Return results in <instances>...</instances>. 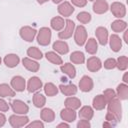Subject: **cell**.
I'll list each match as a JSON object with an SVG mask.
<instances>
[{
    "label": "cell",
    "instance_id": "1",
    "mask_svg": "<svg viewBox=\"0 0 128 128\" xmlns=\"http://www.w3.org/2000/svg\"><path fill=\"white\" fill-rule=\"evenodd\" d=\"M108 103V112L113 114L117 121H121V118H122V106H121V103H120V100L115 97L113 98L112 100H110Z\"/></svg>",
    "mask_w": 128,
    "mask_h": 128
},
{
    "label": "cell",
    "instance_id": "2",
    "mask_svg": "<svg viewBox=\"0 0 128 128\" xmlns=\"http://www.w3.org/2000/svg\"><path fill=\"white\" fill-rule=\"evenodd\" d=\"M51 36H52V33L50 28L42 27L37 33V42L42 46H47L51 41Z\"/></svg>",
    "mask_w": 128,
    "mask_h": 128
},
{
    "label": "cell",
    "instance_id": "3",
    "mask_svg": "<svg viewBox=\"0 0 128 128\" xmlns=\"http://www.w3.org/2000/svg\"><path fill=\"white\" fill-rule=\"evenodd\" d=\"M74 40L78 46H83L87 40V31L83 25H79L74 30Z\"/></svg>",
    "mask_w": 128,
    "mask_h": 128
},
{
    "label": "cell",
    "instance_id": "4",
    "mask_svg": "<svg viewBox=\"0 0 128 128\" xmlns=\"http://www.w3.org/2000/svg\"><path fill=\"white\" fill-rule=\"evenodd\" d=\"M74 30H75V23L72 20L67 19L65 20V28L58 33V37L62 40L68 39L72 36V34L74 33Z\"/></svg>",
    "mask_w": 128,
    "mask_h": 128
},
{
    "label": "cell",
    "instance_id": "5",
    "mask_svg": "<svg viewBox=\"0 0 128 128\" xmlns=\"http://www.w3.org/2000/svg\"><path fill=\"white\" fill-rule=\"evenodd\" d=\"M28 121H29V118L27 116L20 115V114H14L9 117V123L13 128L23 127V126L27 125Z\"/></svg>",
    "mask_w": 128,
    "mask_h": 128
},
{
    "label": "cell",
    "instance_id": "6",
    "mask_svg": "<svg viewBox=\"0 0 128 128\" xmlns=\"http://www.w3.org/2000/svg\"><path fill=\"white\" fill-rule=\"evenodd\" d=\"M36 33H37L36 29L30 26H23L19 31L20 37L27 42H32L34 40V37L36 36Z\"/></svg>",
    "mask_w": 128,
    "mask_h": 128
},
{
    "label": "cell",
    "instance_id": "7",
    "mask_svg": "<svg viewBox=\"0 0 128 128\" xmlns=\"http://www.w3.org/2000/svg\"><path fill=\"white\" fill-rule=\"evenodd\" d=\"M110 10L112 12V14L116 17V18H123L126 15V7L123 3L121 2H113L111 4Z\"/></svg>",
    "mask_w": 128,
    "mask_h": 128
},
{
    "label": "cell",
    "instance_id": "8",
    "mask_svg": "<svg viewBox=\"0 0 128 128\" xmlns=\"http://www.w3.org/2000/svg\"><path fill=\"white\" fill-rule=\"evenodd\" d=\"M11 107L13 109V111L15 112V114H20V115H25L28 113L29 111V107L28 105L21 101V100H14L11 103Z\"/></svg>",
    "mask_w": 128,
    "mask_h": 128
},
{
    "label": "cell",
    "instance_id": "9",
    "mask_svg": "<svg viewBox=\"0 0 128 128\" xmlns=\"http://www.w3.org/2000/svg\"><path fill=\"white\" fill-rule=\"evenodd\" d=\"M11 87L16 92H22L26 88L25 79L22 76H14L11 79Z\"/></svg>",
    "mask_w": 128,
    "mask_h": 128
},
{
    "label": "cell",
    "instance_id": "10",
    "mask_svg": "<svg viewBox=\"0 0 128 128\" xmlns=\"http://www.w3.org/2000/svg\"><path fill=\"white\" fill-rule=\"evenodd\" d=\"M95 35L97 37V40L99 42L100 45L102 46H105L108 42V31L105 27H98L96 30H95Z\"/></svg>",
    "mask_w": 128,
    "mask_h": 128
},
{
    "label": "cell",
    "instance_id": "11",
    "mask_svg": "<svg viewBox=\"0 0 128 128\" xmlns=\"http://www.w3.org/2000/svg\"><path fill=\"white\" fill-rule=\"evenodd\" d=\"M41 87H42V81H41V79L39 77L33 76V77H31L28 80V83H27V90H28V92H30V93L36 92Z\"/></svg>",
    "mask_w": 128,
    "mask_h": 128
},
{
    "label": "cell",
    "instance_id": "12",
    "mask_svg": "<svg viewBox=\"0 0 128 128\" xmlns=\"http://www.w3.org/2000/svg\"><path fill=\"white\" fill-rule=\"evenodd\" d=\"M102 67V62L98 57L92 56L87 60V69L90 72H97L101 69Z\"/></svg>",
    "mask_w": 128,
    "mask_h": 128
},
{
    "label": "cell",
    "instance_id": "13",
    "mask_svg": "<svg viewBox=\"0 0 128 128\" xmlns=\"http://www.w3.org/2000/svg\"><path fill=\"white\" fill-rule=\"evenodd\" d=\"M75 8L67 1L62 2L59 6H58V13L64 17H69L73 12H74Z\"/></svg>",
    "mask_w": 128,
    "mask_h": 128
},
{
    "label": "cell",
    "instance_id": "14",
    "mask_svg": "<svg viewBox=\"0 0 128 128\" xmlns=\"http://www.w3.org/2000/svg\"><path fill=\"white\" fill-rule=\"evenodd\" d=\"M93 80L89 76H83L79 81V88L82 92H89L93 89Z\"/></svg>",
    "mask_w": 128,
    "mask_h": 128
},
{
    "label": "cell",
    "instance_id": "15",
    "mask_svg": "<svg viewBox=\"0 0 128 128\" xmlns=\"http://www.w3.org/2000/svg\"><path fill=\"white\" fill-rule=\"evenodd\" d=\"M109 9L108 3L106 0H96L93 4V11L96 14H103L106 13Z\"/></svg>",
    "mask_w": 128,
    "mask_h": 128
},
{
    "label": "cell",
    "instance_id": "16",
    "mask_svg": "<svg viewBox=\"0 0 128 128\" xmlns=\"http://www.w3.org/2000/svg\"><path fill=\"white\" fill-rule=\"evenodd\" d=\"M3 61H4V64L8 68H14V67H16L19 64L20 58L16 54H8V55H6L4 57Z\"/></svg>",
    "mask_w": 128,
    "mask_h": 128
},
{
    "label": "cell",
    "instance_id": "17",
    "mask_svg": "<svg viewBox=\"0 0 128 128\" xmlns=\"http://www.w3.org/2000/svg\"><path fill=\"white\" fill-rule=\"evenodd\" d=\"M60 117L62 120L66 121V122H73L76 119V112L73 109L70 108H65L62 109L60 112Z\"/></svg>",
    "mask_w": 128,
    "mask_h": 128
},
{
    "label": "cell",
    "instance_id": "18",
    "mask_svg": "<svg viewBox=\"0 0 128 128\" xmlns=\"http://www.w3.org/2000/svg\"><path fill=\"white\" fill-rule=\"evenodd\" d=\"M52 48L56 51V53H59V54H67L68 51H69V46L68 44L65 42V41H61V40H58V41H55L53 43V46Z\"/></svg>",
    "mask_w": 128,
    "mask_h": 128
},
{
    "label": "cell",
    "instance_id": "19",
    "mask_svg": "<svg viewBox=\"0 0 128 128\" xmlns=\"http://www.w3.org/2000/svg\"><path fill=\"white\" fill-rule=\"evenodd\" d=\"M59 89L65 96H73L77 93V87L74 84H61L59 85Z\"/></svg>",
    "mask_w": 128,
    "mask_h": 128
},
{
    "label": "cell",
    "instance_id": "20",
    "mask_svg": "<svg viewBox=\"0 0 128 128\" xmlns=\"http://www.w3.org/2000/svg\"><path fill=\"white\" fill-rule=\"evenodd\" d=\"M109 43H110V48L112 51H114V52L120 51V49L122 47V41L117 34H112L110 36Z\"/></svg>",
    "mask_w": 128,
    "mask_h": 128
},
{
    "label": "cell",
    "instance_id": "21",
    "mask_svg": "<svg viewBox=\"0 0 128 128\" xmlns=\"http://www.w3.org/2000/svg\"><path fill=\"white\" fill-rule=\"evenodd\" d=\"M22 63H23V66L30 72H37L39 70V64L33 59L25 57L22 59Z\"/></svg>",
    "mask_w": 128,
    "mask_h": 128
},
{
    "label": "cell",
    "instance_id": "22",
    "mask_svg": "<svg viewBox=\"0 0 128 128\" xmlns=\"http://www.w3.org/2000/svg\"><path fill=\"white\" fill-rule=\"evenodd\" d=\"M106 104H107V102H106L104 96L101 94H99L93 98L92 105H93V108L96 110H103L106 107Z\"/></svg>",
    "mask_w": 128,
    "mask_h": 128
},
{
    "label": "cell",
    "instance_id": "23",
    "mask_svg": "<svg viewBox=\"0 0 128 128\" xmlns=\"http://www.w3.org/2000/svg\"><path fill=\"white\" fill-rule=\"evenodd\" d=\"M60 70L62 73L66 74L69 78H74L76 76V69L73 64L71 63H65L60 66Z\"/></svg>",
    "mask_w": 128,
    "mask_h": 128
},
{
    "label": "cell",
    "instance_id": "24",
    "mask_svg": "<svg viewBox=\"0 0 128 128\" xmlns=\"http://www.w3.org/2000/svg\"><path fill=\"white\" fill-rule=\"evenodd\" d=\"M116 96L119 100H126L128 98V86L126 83H121L117 86Z\"/></svg>",
    "mask_w": 128,
    "mask_h": 128
},
{
    "label": "cell",
    "instance_id": "25",
    "mask_svg": "<svg viewBox=\"0 0 128 128\" xmlns=\"http://www.w3.org/2000/svg\"><path fill=\"white\" fill-rule=\"evenodd\" d=\"M50 25H51L52 29H54L56 31H61L65 26V20L60 16H56L51 19Z\"/></svg>",
    "mask_w": 128,
    "mask_h": 128
},
{
    "label": "cell",
    "instance_id": "26",
    "mask_svg": "<svg viewBox=\"0 0 128 128\" xmlns=\"http://www.w3.org/2000/svg\"><path fill=\"white\" fill-rule=\"evenodd\" d=\"M78 115L81 119H85V120H91L93 115H94V111L92 109V107L90 106H83L80 111L78 112Z\"/></svg>",
    "mask_w": 128,
    "mask_h": 128
},
{
    "label": "cell",
    "instance_id": "27",
    "mask_svg": "<svg viewBox=\"0 0 128 128\" xmlns=\"http://www.w3.org/2000/svg\"><path fill=\"white\" fill-rule=\"evenodd\" d=\"M65 106L67 108H70V109H78L80 106H81V101L80 99H78L77 97H73V96H68L64 102Z\"/></svg>",
    "mask_w": 128,
    "mask_h": 128
},
{
    "label": "cell",
    "instance_id": "28",
    "mask_svg": "<svg viewBox=\"0 0 128 128\" xmlns=\"http://www.w3.org/2000/svg\"><path fill=\"white\" fill-rule=\"evenodd\" d=\"M85 50L89 53V54H95L98 50V44L96 39L94 38H89L88 40H86L85 42Z\"/></svg>",
    "mask_w": 128,
    "mask_h": 128
},
{
    "label": "cell",
    "instance_id": "29",
    "mask_svg": "<svg viewBox=\"0 0 128 128\" xmlns=\"http://www.w3.org/2000/svg\"><path fill=\"white\" fill-rule=\"evenodd\" d=\"M40 116H41V119H42L43 121L48 122V123L52 122V121L55 119V113H54V111H53L52 109H50V108H44V109H42Z\"/></svg>",
    "mask_w": 128,
    "mask_h": 128
},
{
    "label": "cell",
    "instance_id": "30",
    "mask_svg": "<svg viewBox=\"0 0 128 128\" xmlns=\"http://www.w3.org/2000/svg\"><path fill=\"white\" fill-rule=\"evenodd\" d=\"M15 96V91L8 84H0V97H13Z\"/></svg>",
    "mask_w": 128,
    "mask_h": 128
},
{
    "label": "cell",
    "instance_id": "31",
    "mask_svg": "<svg viewBox=\"0 0 128 128\" xmlns=\"http://www.w3.org/2000/svg\"><path fill=\"white\" fill-rule=\"evenodd\" d=\"M45 56H46V59H47L49 62H51V63H53V64H55V65H62V64H63L62 58H61L56 52L49 51V52H47V53L45 54Z\"/></svg>",
    "mask_w": 128,
    "mask_h": 128
},
{
    "label": "cell",
    "instance_id": "32",
    "mask_svg": "<svg viewBox=\"0 0 128 128\" xmlns=\"http://www.w3.org/2000/svg\"><path fill=\"white\" fill-rule=\"evenodd\" d=\"M126 28H127V23L123 20H120V19L113 21L111 24V29L116 33L122 32V31L126 30Z\"/></svg>",
    "mask_w": 128,
    "mask_h": 128
},
{
    "label": "cell",
    "instance_id": "33",
    "mask_svg": "<svg viewBox=\"0 0 128 128\" xmlns=\"http://www.w3.org/2000/svg\"><path fill=\"white\" fill-rule=\"evenodd\" d=\"M45 103H46V98H45V96L43 94L37 92V93H35L33 95V104H34L35 107L41 108V107H43L45 105Z\"/></svg>",
    "mask_w": 128,
    "mask_h": 128
},
{
    "label": "cell",
    "instance_id": "34",
    "mask_svg": "<svg viewBox=\"0 0 128 128\" xmlns=\"http://www.w3.org/2000/svg\"><path fill=\"white\" fill-rule=\"evenodd\" d=\"M70 60L74 64H82L85 61V56L81 51H74L70 55Z\"/></svg>",
    "mask_w": 128,
    "mask_h": 128
},
{
    "label": "cell",
    "instance_id": "35",
    "mask_svg": "<svg viewBox=\"0 0 128 128\" xmlns=\"http://www.w3.org/2000/svg\"><path fill=\"white\" fill-rule=\"evenodd\" d=\"M43 89H44L45 94L47 96H49V97H53V96L57 95V93H58V88L53 83H51V82L46 83L44 85V88Z\"/></svg>",
    "mask_w": 128,
    "mask_h": 128
},
{
    "label": "cell",
    "instance_id": "36",
    "mask_svg": "<svg viewBox=\"0 0 128 128\" xmlns=\"http://www.w3.org/2000/svg\"><path fill=\"white\" fill-rule=\"evenodd\" d=\"M27 55L31 59H35V60H40L43 57L42 52L37 47H29L27 50Z\"/></svg>",
    "mask_w": 128,
    "mask_h": 128
},
{
    "label": "cell",
    "instance_id": "37",
    "mask_svg": "<svg viewBox=\"0 0 128 128\" xmlns=\"http://www.w3.org/2000/svg\"><path fill=\"white\" fill-rule=\"evenodd\" d=\"M116 67L121 71H125L128 68V58L126 56L118 57V59L116 60Z\"/></svg>",
    "mask_w": 128,
    "mask_h": 128
},
{
    "label": "cell",
    "instance_id": "38",
    "mask_svg": "<svg viewBox=\"0 0 128 128\" xmlns=\"http://www.w3.org/2000/svg\"><path fill=\"white\" fill-rule=\"evenodd\" d=\"M76 17H77V20L82 24H87L91 21V15H90V13H88L86 11H82V12L78 13Z\"/></svg>",
    "mask_w": 128,
    "mask_h": 128
},
{
    "label": "cell",
    "instance_id": "39",
    "mask_svg": "<svg viewBox=\"0 0 128 128\" xmlns=\"http://www.w3.org/2000/svg\"><path fill=\"white\" fill-rule=\"evenodd\" d=\"M103 96H104L106 102H109V101L112 100L113 98L117 97V96H116V92H115L114 90H112V89H106V90H104Z\"/></svg>",
    "mask_w": 128,
    "mask_h": 128
},
{
    "label": "cell",
    "instance_id": "40",
    "mask_svg": "<svg viewBox=\"0 0 128 128\" xmlns=\"http://www.w3.org/2000/svg\"><path fill=\"white\" fill-rule=\"evenodd\" d=\"M103 65H104L105 69H108V70L114 69V68H116V60L114 58H108L107 60H105Z\"/></svg>",
    "mask_w": 128,
    "mask_h": 128
},
{
    "label": "cell",
    "instance_id": "41",
    "mask_svg": "<svg viewBox=\"0 0 128 128\" xmlns=\"http://www.w3.org/2000/svg\"><path fill=\"white\" fill-rule=\"evenodd\" d=\"M105 120H106V121H108V122H110L113 126H115V125H116V123L118 122V121H117V119H116V117H115L113 114L109 113V112H107V113H106Z\"/></svg>",
    "mask_w": 128,
    "mask_h": 128
},
{
    "label": "cell",
    "instance_id": "42",
    "mask_svg": "<svg viewBox=\"0 0 128 128\" xmlns=\"http://www.w3.org/2000/svg\"><path fill=\"white\" fill-rule=\"evenodd\" d=\"M27 128H44V124L40 121V120H36V121H33L32 123L26 125Z\"/></svg>",
    "mask_w": 128,
    "mask_h": 128
},
{
    "label": "cell",
    "instance_id": "43",
    "mask_svg": "<svg viewBox=\"0 0 128 128\" xmlns=\"http://www.w3.org/2000/svg\"><path fill=\"white\" fill-rule=\"evenodd\" d=\"M89 127H90V123L88 120L85 119H81L77 124V128H89Z\"/></svg>",
    "mask_w": 128,
    "mask_h": 128
},
{
    "label": "cell",
    "instance_id": "44",
    "mask_svg": "<svg viewBox=\"0 0 128 128\" xmlns=\"http://www.w3.org/2000/svg\"><path fill=\"white\" fill-rule=\"evenodd\" d=\"M9 110V105L3 99H0V112H6Z\"/></svg>",
    "mask_w": 128,
    "mask_h": 128
},
{
    "label": "cell",
    "instance_id": "45",
    "mask_svg": "<svg viewBox=\"0 0 128 128\" xmlns=\"http://www.w3.org/2000/svg\"><path fill=\"white\" fill-rule=\"evenodd\" d=\"M71 2L77 7H84L87 4V0H71Z\"/></svg>",
    "mask_w": 128,
    "mask_h": 128
},
{
    "label": "cell",
    "instance_id": "46",
    "mask_svg": "<svg viewBox=\"0 0 128 128\" xmlns=\"http://www.w3.org/2000/svg\"><path fill=\"white\" fill-rule=\"evenodd\" d=\"M5 122H6V117H5V115L0 112V127L4 126Z\"/></svg>",
    "mask_w": 128,
    "mask_h": 128
},
{
    "label": "cell",
    "instance_id": "47",
    "mask_svg": "<svg viewBox=\"0 0 128 128\" xmlns=\"http://www.w3.org/2000/svg\"><path fill=\"white\" fill-rule=\"evenodd\" d=\"M123 82L124 83H128V72H125L123 75Z\"/></svg>",
    "mask_w": 128,
    "mask_h": 128
},
{
    "label": "cell",
    "instance_id": "48",
    "mask_svg": "<svg viewBox=\"0 0 128 128\" xmlns=\"http://www.w3.org/2000/svg\"><path fill=\"white\" fill-rule=\"evenodd\" d=\"M127 34H128V30H124V35H123V38H124V41L126 43H128V39H127Z\"/></svg>",
    "mask_w": 128,
    "mask_h": 128
},
{
    "label": "cell",
    "instance_id": "49",
    "mask_svg": "<svg viewBox=\"0 0 128 128\" xmlns=\"http://www.w3.org/2000/svg\"><path fill=\"white\" fill-rule=\"evenodd\" d=\"M57 127H58V128H60V127H66V128H69V124H67V123H60V124H58Z\"/></svg>",
    "mask_w": 128,
    "mask_h": 128
},
{
    "label": "cell",
    "instance_id": "50",
    "mask_svg": "<svg viewBox=\"0 0 128 128\" xmlns=\"http://www.w3.org/2000/svg\"><path fill=\"white\" fill-rule=\"evenodd\" d=\"M113 125L110 123V122H108V121H105L104 123H103V127H112Z\"/></svg>",
    "mask_w": 128,
    "mask_h": 128
},
{
    "label": "cell",
    "instance_id": "51",
    "mask_svg": "<svg viewBox=\"0 0 128 128\" xmlns=\"http://www.w3.org/2000/svg\"><path fill=\"white\" fill-rule=\"evenodd\" d=\"M48 0H37V2L39 3V4H44L45 2H47Z\"/></svg>",
    "mask_w": 128,
    "mask_h": 128
},
{
    "label": "cell",
    "instance_id": "52",
    "mask_svg": "<svg viewBox=\"0 0 128 128\" xmlns=\"http://www.w3.org/2000/svg\"><path fill=\"white\" fill-rule=\"evenodd\" d=\"M53 1V3H55V4H58V3H61L63 0H52Z\"/></svg>",
    "mask_w": 128,
    "mask_h": 128
},
{
    "label": "cell",
    "instance_id": "53",
    "mask_svg": "<svg viewBox=\"0 0 128 128\" xmlns=\"http://www.w3.org/2000/svg\"><path fill=\"white\" fill-rule=\"evenodd\" d=\"M1 61H2V60H1V57H0V64H1Z\"/></svg>",
    "mask_w": 128,
    "mask_h": 128
},
{
    "label": "cell",
    "instance_id": "54",
    "mask_svg": "<svg viewBox=\"0 0 128 128\" xmlns=\"http://www.w3.org/2000/svg\"><path fill=\"white\" fill-rule=\"evenodd\" d=\"M89 1H94V0H89Z\"/></svg>",
    "mask_w": 128,
    "mask_h": 128
}]
</instances>
